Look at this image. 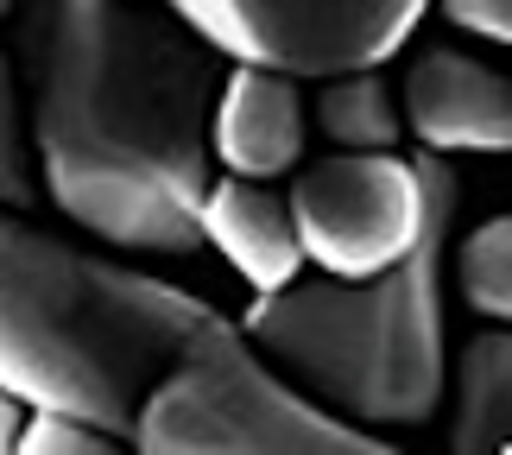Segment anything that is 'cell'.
<instances>
[{
    "mask_svg": "<svg viewBox=\"0 0 512 455\" xmlns=\"http://www.w3.org/2000/svg\"><path fill=\"white\" fill-rule=\"evenodd\" d=\"M405 127L424 140V152H506L512 140L506 70L456 45H430L405 70Z\"/></svg>",
    "mask_w": 512,
    "mask_h": 455,
    "instance_id": "obj_7",
    "label": "cell"
},
{
    "mask_svg": "<svg viewBox=\"0 0 512 455\" xmlns=\"http://www.w3.org/2000/svg\"><path fill=\"white\" fill-rule=\"evenodd\" d=\"M456 291L487 323L512 316V222L506 215H487L481 228H468L456 241Z\"/></svg>",
    "mask_w": 512,
    "mask_h": 455,
    "instance_id": "obj_12",
    "label": "cell"
},
{
    "mask_svg": "<svg viewBox=\"0 0 512 455\" xmlns=\"http://www.w3.org/2000/svg\"><path fill=\"white\" fill-rule=\"evenodd\" d=\"M121 437L95 430L89 418H70V411H45V405H26V424H19V455H108Z\"/></svg>",
    "mask_w": 512,
    "mask_h": 455,
    "instance_id": "obj_14",
    "label": "cell"
},
{
    "mask_svg": "<svg viewBox=\"0 0 512 455\" xmlns=\"http://www.w3.org/2000/svg\"><path fill=\"white\" fill-rule=\"evenodd\" d=\"M171 7L228 64L342 76L380 70L430 13V0H171Z\"/></svg>",
    "mask_w": 512,
    "mask_h": 455,
    "instance_id": "obj_5",
    "label": "cell"
},
{
    "mask_svg": "<svg viewBox=\"0 0 512 455\" xmlns=\"http://www.w3.org/2000/svg\"><path fill=\"white\" fill-rule=\"evenodd\" d=\"M424 177V222L386 272L291 279L253 291L241 335L304 392L361 430H411L443 405V260L462 209V171L443 152L411 158Z\"/></svg>",
    "mask_w": 512,
    "mask_h": 455,
    "instance_id": "obj_2",
    "label": "cell"
},
{
    "mask_svg": "<svg viewBox=\"0 0 512 455\" xmlns=\"http://www.w3.org/2000/svg\"><path fill=\"white\" fill-rule=\"evenodd\" d=\"M13 7H19V0H0V19H7V13H13Z\"/></svg>",
    "mask_w": 512,
    "mask_h": 455,
    "instance_id": "obj_17",
    "label": "cell"
},
{
    "mask_svg": "<svg viewBox=\"0 0 512 455\" xmlns=\"http://www.w3.org/2000/svg\"><path fill=\"white\" fill-rule=\"evenodd\" d=\"M512 430V335L487 329L456 361V424L449 443L462 455H500Z\"/></svg>",
    "mask_w": 512,
    "mask_h": 455,
    "instance_id": "obj_10",
    "label": "cell"
},
{
    "mask_svg": "<svg viewBox=\"0 0 512 455\" xmlns=\"http://www.w3.org/2000/svg\"><path fill=\"white\" fill-rule=\"evenodd\" d=\"M449 26L475 32V38H494V45H506L512 38V0H437Z\"/></svg>",
    "mask_w": 512,
    "mask_h": 455,
    "instance_id": "obj_15",
    "label": "cell"
},
{
    "mask_svg": "<svg viewBox=\"0 0 512 455\" xmlns=\"http://www.w3.org/2000/svg\"><path fill=\"white\" fill-rule=\"evenodd\" d=\"M19 424H26V405H19L13 392H0V455L19 443Z\"/></svg>",
    "mask_w": 512,
    "mask_h": 455,
    "instance_id": "obj_16",
    "label": "cell"
},
{
    "mask_svg": "<svg viewBox=\"0 0 512 455\" xmlns=\"http://www.w3.org/2000/svg\"><path fill=\"white\" fill-rule=\"evenodd\" d=\"M127 437L146 455H386L373 430L310 405L228 316L190 329Z\"/></svg>",
    "mask_w": 512,
    "mask_h": 455,
    "instance_id": "obj_4",
    "label": "cell"
},
{
    "mask_svg": "<svg viewBox=\"0 0 512 455\" xmlns=\"http://www.w3.org/2000/svg\"><path fill=\"white\" fill-rule=\"evenodd\" d=\"M38 196V158L26 133V95H19L13 57L0 51V209H32Z\"/></svg>",
    "mask_w": 512,
    "mask_h": 455,
    "instance_id": "obj_13",
    "label": "cell"
},
{
    "mask_svg": "<svg viewBox=\"0 0 512 455\" xmlns=\"http://www.w3.org/2000/svg\"><path fill=\"white\" fill-rule=\"evenodd\" d=\"M291 228L304 260L329 279L386 272L418 241L424 222V177L399 152H336L291 177Z\"/></svg>",
    "mask_w": 512,
    "mask_h": 455,
    "instance_id": "obj_6",
    "label": "cell"
},
{
    "mask_svg": "<svg viewBox=\"0 0 512 455\" xmlns=\"http://www.w3.org/2000/svg\"><path fill=\"white\" fill-rule=\"evenodd\" d=\"M317 127L329 133L336 152H392L399 146V108L380 70H342L323 76L317 89Z\"/></svg>",
    "mask_w": 512,
    "mask_h": 455,
    "instance_id": "obj_11",
    "label": "cell"
},
{
    "mask_svg": "<svg viewBox=\"0 0 512 455\" xmlns=\"http://www.w3.org/2000/svg\"><path fill=\"white\" fill-rule=\"evenodd\" d=\"M196 228H203V247L222 253L253 291H279L304 272V247L285 196L253 184V177H209Z\"/></svg>",
    "mask_w": 512,
    "mask_h": 455,
    "instance_id": "obj_9",
    "label": "cell"
},
{
    "mask_svg": "<svg viewBox=\"0 0 512 455\" xmlns=\"http://www.w3.org/2000/svg\"><path fill=\"white\" fill-rule=\"evenodd\" d=\"M19 70L38 177L76 228L127 253L203 247L222 51L146 0H26Z\"/></svg>",
    "mask_w": 512,
    "mask_h": 455,
    "instance_id": "obj_1",
    "label": "cell"
},
{
    "mask_svg": "<svg viewBox=\"0 0 512 455\" xmlns=\"http://www.w3.org/2000/svg\"><path fill=\"white\" fill-rule=\"evenodd\" d=\"M209 158L228 177H285L304 158V95L298 76L260 70V64H234L222 70L209 108Z\"/></svg>",
    "mask_w": 512,
    "mask_h": 455,
    "instance_id": "obj_8",
    "label": "cell"
},
{
    "mask_svg": "<svg viewBox=\"0 0 512 455\" xmlns=\"http://www.w3.org/2000/svg\"><path fill=\"white\" fill-rule=\"evenodd\" d=\"M209 316L196 291L0 209V392L19 405L127 437L152 380Z\"/></svg>",
    "mask_w": 512,
    "mask_h": 455,
    "instance_id": "obj_3",
    "label": "cell"
}]
</instances>
